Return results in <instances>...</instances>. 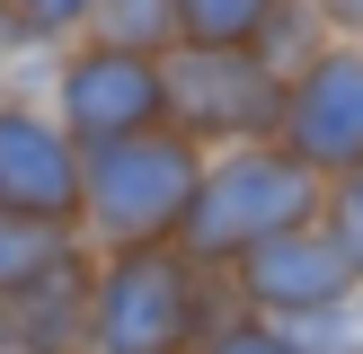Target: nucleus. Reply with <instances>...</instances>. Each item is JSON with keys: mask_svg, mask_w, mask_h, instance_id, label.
Here are the masks:
<instances>
[{"mask_svg": "<svg viewBox=\"0 0 363 354\" xmlns=\"http://www.w3.org/2000/svg\"><path fill=\"white\" fill-rule=\"evenodd\" d=\"M169 133L195 151H248L284 133V80L257 53H169Z\"/></svg>", "mask_w": 363, "mask_h": 354, "instance_id": "39448f33", "label": "nucleus"}, {"mask_svg": "<svg viewBox=\"0 0 363 354\" xmlns=\"http://www.w3.org/2000/svg\"><path fill=\"white\" fill-rule=\"evenodd\" d=\"M45 106H53V124H62L80 151L160 133V124H169V62H133V53L80 35V45L45 71Z\"/></svg>", "mask_w": 363, "mask_h": 354, "instance_id": "20e7f679", "label": "nucleus"}, {"mask_svg": "<svg viewBox=\"0 0 363 354\" xmlns=\"http://www.w3.org/2000/svg\"><path fill=\"white\" fill-rule=\"evenodd\" d=\"M0 222L80 230V142L53 124L45 88H0Z\"/></svg>", "mask_w": 363, "mask_h": 354, "instance_id": "423d86ee", "label": "nucleus"}, {"mask_svg": "<svg viewBox=\"0 0 363 354\" xmlns=\"http://www.w3.org/2000/svg\"><path fill=\"white\" fill-rule=\"evenodd\" d=\"M195 354H301V346H293L284 328H266V319H248V310H240V319H222V328H213Z\"/></svg>", "mask_w": 363, "mask_h": 354, "instance_id": "ddd939ff", "label": "nucleus"}, {"mask_svg": "<svg viewBox=\"0 0 363 354\" xmlns=\"http://www.w3.org/2000/svg\"><path fill=\"white\" fill-rule=\"evenodd\" d=\"M319 177L301 169L284 142H248V151H213L204 177H195V204H186V230H177V248H186L204 275H230L240 257H257L266 239H284V230H311L319 222Z\"/></svg>", "mask_w": 363, "mask_h": 354, "instance_id": "f03ea898", "label": "nucleus"}, {"mask_svg": "<svg viewBox=\"0 0 363 354\" xmlns=\"http://www.w3.org/2000/svg\"><path fill=\"white\" fill-rule=\"evenodd\" d=\"M240 319L230 275H204L186 248H116L89 283V354H195Z\"/></svg>", "mask_w": 363, "mask_h": 354, "instance_id": "f257e3e1", "label": "nucleus"}, {"mask_svg": "<svg viewBox=\"0 0 363 354\" xmlns=\"http://www.w3.org/2000/svg\"><path fill=\"white\" fill-rule=\"evenodd\" d=\"M319 239L337 248V266L363 283V169L354 177H337L328 195H319Z\"/></svg>", "mask_w": 363, "mask_h": 354, "instance_id": "9b49d317", "label": "nucleus"}, {"mask_svg": "<svg viewBox=\"0 0 363 354\" xmlns=\"http://www.w3.org/2000/svg\"><path fill=\"white\" fill-rule=\"evenodd\" d=\"M0 354H71V346H53L35 319H18V310H0Z\"/></svg>", "mask_w": 363, "mask_h": 354, "instance_id": "4468645a", "label": "nucleus"}, {"mask_svg": "<svg viewBox=\"0 0 363 354\" xmlns=\"http://www.w3.org/2000/svg\"><path fill=\"white\" fill-rule=\"evenodd\" d=\"M293 346H301V354H363V292L337 301V310L311 319V328H293Z\"/></svg>", "mask_w": 363, "mask_h": 354, "instance_id": "f8f14e48", "label": "nucleus"}, {"mask_svg": "<svg viewBox=\"0 0 363 354\" xmlns=\"http://www.w3.org/2000/svg\"><path fill=\"white\" fill-rule=\"evenodd\" d=\"M363 283L337 266V248L319 239V222L311 230H284V239H266L257 257H240L230 266V301H240L248 319H266V328H311V319H328L337 301H354Z\"/></svg>", "mask_w": 363, "mask_h": 354, "instance_id": "6e6552de", "label": "nucleus"}, {"mask_svg": "<svg viewBox=\"0 0 363 354\" xmlns=\"http://www.w3.org/2000/svg\"><path fill=\"white\" fill-rule=\"evenodd\" d=\"M275 142L319 186H337V177L363 169V35H337V45L284 88V133Z\"/></svg>", "mask_w": 363, "mask_h": 354, "instance_id": "0eeeda50", "label": "nucleus"}, {"mask_svg": "<svg viewBox=\"0 0 363 354\" xmlns=\"http://www.w3.org/2000/svg\"><path fill=\"white\" fill-rule=\"evenodd\" d=\"M89 45H116L133 62L177 53V0H89Z\"/></svg>", "mask_w": 363, "mask_h": 354, "instance_id": "1a4fd4ad", "label": "nucleus"}, {"mask_svg": "<svg viewBox=\"0 0 363 354\" xmlns=\"http://www.w3.org/2000/svg\"><path fill=\"white\" fill-rule=\"evenodd\" d=\"M195 177H204V151L177 142L169 124L80 151V239L98 257H116V248H177Z\"/></svg>", "mask_w": 363, "mask_h": 354, "instance_id": "7ed1b4c3", "label": "nucleus"}, {"mask_svg": "<svg viewBox=\"0 0 363 354\" xmlns=\"http://www.w3.org/2000/svg\"><path fill=\"white\" fill-rule=\"evenodd\" d=\"M275 0H177V53H257Z\"/></svg>", "mask_w": 363, "mask_h": 354, "instance_id": "9d476101", "label": "nucleus"}]
</instances>
